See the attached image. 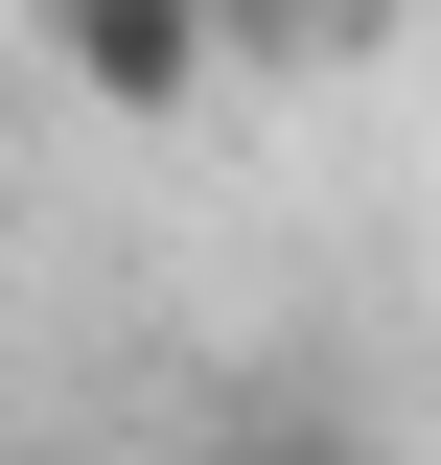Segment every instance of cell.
<instances>
[{"instance_id": "7a4b0ae2", "label": "cell", "mask_w": 441, "mask_h": 465, "mask_svg": "<svg viewBox=\"0 0 441 465\" xmlns=\"http://www.w3.org/2000/svg\"><path fill=\"white\" fill-rule=\"evenodd\" d=\"M232 24H256V47H302V24H326V0H232Z\"/></svg>"}, {"instance_id": "6da1fadb", "label": "cell", "mask_w": 441, "mask_h": 465, "mask_svg": "<svg viewBox=\"0 0 441 465\" xmlns=\"http://www.w3.org/2000/svg\"><path fill=\"white\" fill-rule=\"evenodd\" d=\"M24 24H47V70H70L93 116H210V70L256 47L232 0H24Z\"/></svg>"}]
</instances>
